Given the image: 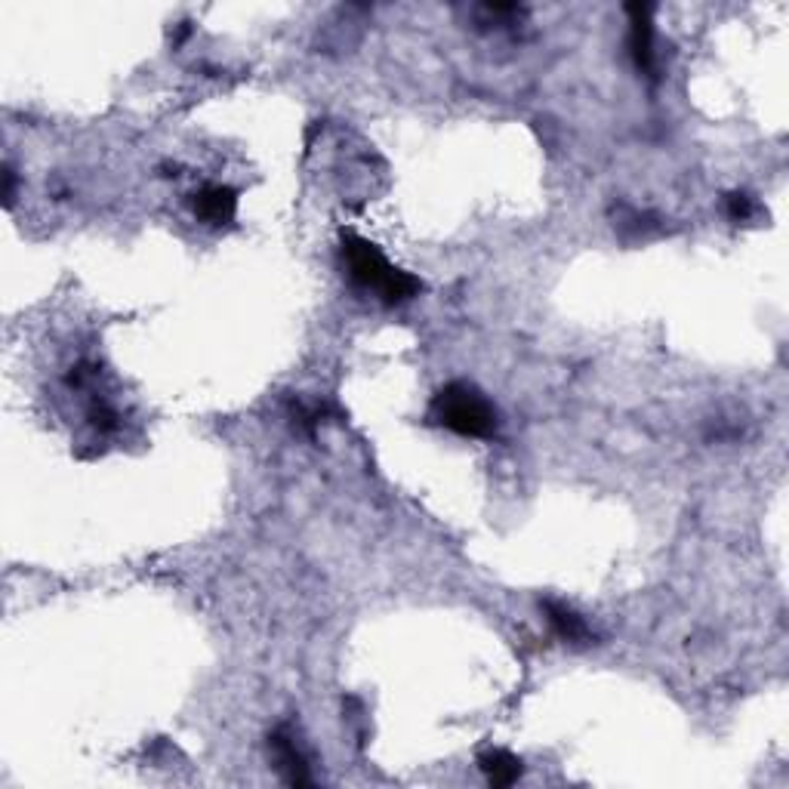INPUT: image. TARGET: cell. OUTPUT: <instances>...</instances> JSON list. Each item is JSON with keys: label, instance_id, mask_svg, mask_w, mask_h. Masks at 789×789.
I'll list each match as a JSON object with an SVG mask.
<instances>
[{"label": "cell", "instance_id": "1", "mask_svg": "<svg viewBox=\"0 0 789 789\" xmlns=\"http://www.w3.org/2000/svg\"><path fill=\"white\" fill-rule=\"evenodd\" d=\"M342 266L349 271V278L364 290H374L386 305H401L420 296L423 281L411 271L392 266L374 241L361 238V234H342Z\"/></svg>", "mask_w": 789, "mask_h": 789}, {"label": "cell", "instance_id": "2", "mask_svg": "<svg viewBox=\"0 0 789 789\" xmlns=\"http://www.w3.org/2000/svg\"><path fill=\"white\" fill-rule=\"evenodd\" d=\"M432 423L466 435V438H490L497 432V408L469 383H448L432 398Z\"/></svg>", "mask_w": 789, "mask_h": 789}, {"label": "cell", "instance_id": "3", "mask_svg": "<svg viewBox=\"0 0 789 789\" xmlns=\"http://www.w3.org/2000/svg\"><path fill=\"white\" fill-rule=\"evenodd\" d=\"M629 56L635 62V69L647 77L657 72V53H654V7L651 3H629Z\"/></svg>", "mask_w": 789, "mask_h": 789}, {"label": "cell", "instance_id": "4", "mask_svg": "<svg viewBox=\"0 0 789 789\" xmlns=\"http://www.w3.org/2000/svg\"><path fill=\"white\" fill-rule=\"evenodd\" d=\"M192 214L207 226H226L238 214V192L232 185H219V182L201 185L192 195Z\"/></svg>", "mask_w": 789, "mask_h": 789}, {"label": "cell", "instance_id": "5", "mask_svg": "<svg viewBox=\"0 0 789 789\" xmlns=\"http://www.w3.org/2000/svg\"><path fill=\"white\" fill-rule=\"evenodd\" d=\"M269 746L271 755H275V765H278V772L284 777V784H290V787H308V784H312L305 755L300 753L296 740H293L288 731H275V735L269 737Z\"/></svg>", "mask_w": 789, "mask_h": 789}, {"label": "cell", "instance_id": "6", "mask_svg": "<svg viewBox=\"0 0 789 789\" xmlns=\"http://www.w3.org/2000/svg\"><path fill=\"white\" fill-rule=\"evenodd\" d=\"M543 614H546V623L553 627V632H556L561 642L586 645L592 639V629L586 627V620H583L574 608H568V605H561V602L546 598V602H543Z\"/></svg>", "mask_w": 789, "mask_h": 789}, {"label": "cell", "instance_id": "7", "mask_svg": "<svg viewBox=\"0 0 789 789\" xmlns=\"http://www.w3.org/2000/svg\"><path fill=\"white\" fill-rule=\"evenodd\" d=\"M478 768L485 772L490 787H512V784H519L521 772H524L519 755H512L509 750H487V753H482L478 755Z\"/></svg>", "mask_w": 789, "mask_h": 789}, {"label": "cell", "instance_id": "8", "mask_svg": "<svg viewBox=\"0 0 789 789\" xmlns=\"http://www.w3.org/2000/svg\"><path fill=\"white\" fill-rule=\"evenodd\" d=\"M87 416H90L93 429L102 432V435H106V432L118 429V413L111 411L106 401H93L90 413H87Z\"/></svg>", "mask_w": 789, "mask_h": 789}, {"label": "cell", "instance_id": "9", "mask_svg": "<svg viewBox=\"0 0 789 789\" xmlns=\"http://www.w3.org/2000/svg\"><path fill=\"white\" fill-rule=\"evenodd\" d=\"M728 216L735 219V222H746L750 216H753V197L743 195V192H735V195H728Z\"/></svg>", "mask_w": 789, "mask_h": 789}]
</instances>
